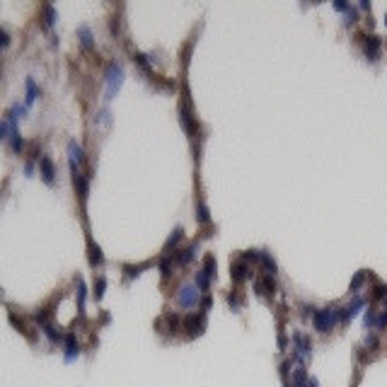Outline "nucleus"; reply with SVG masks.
<instances>
[{"instance_id": "obj_1", "label": "nucleus", "mask_w": 387, "mask_h": 387, "mask_svg": "<svg viewBox=\"0 0 387 387\" xmlns=\"http://www.w3.org/2000/svg\"><path fill=\"white\" fill-rule=\"evenodd\" d=\"M341 319V310L339 307H324V310H317L315 312V317H312V322H315V329L317 332H332L334 324Z\"/></svg>"}, {"instance_id": "obj_2", "label": "nucleus", "mask_w": 387, "mask_h": 387, "mask_svg": "<svg viewBox=\"0 0 387 387\" xmlns=\"http://www.w3.org/2000/svg\"><path fill=\"white\" fill-rule=\"evenodd\" d=\"M121 83H124V66L119 61H111L109 66H107V97L109 99L121 87Z\"/></svg>"}, {"instance_id": "obj_3", "label": "nucleus", "mask_w": 387, "mask_h": 387, "mask_svg": "<svg viewBox=\"0 0 387 387\" xmlns=\"http://www.w3.org/2000/svg\"><path fill=\"white\" fill-rule=\"evenodd\" d=\"M177 300H179L181 307H196V305L201 303V298H199V286L196 283H184L177 293Z\"/></svg>"}, {"instance_id": "obj_4", "label": "nucleus", "mask_w": 387, "mask_h": 387, "mask_svg": "<svg viewBox=\"0 0 387 387\" xmlns=\"http://www.w3.org/2000/svg\"><path fill=\"white\" fill-rule=\"evenodd\" d=\"M184 327H186V334L189 336H201L204 329H206V312H199V315H189L184 319Z\"/></svg>"}, {"instance_id": "obj_5", "label": "nucleus", "mask_w": 387, "mask_h": 387, "mask_svg": "<svg viewBox=\"0 0 387 387\" xmlns=\"http://www.w3.org/2000/svg\"><path fill=\"white\" fill-rule=\"evenodd\" d=\"M293 341H295V358H307L312 353V341L305 334L295 332L293 334Z\"/></svg>"}, {"instance_id": "obj_6", "label": "nucleus", "mask_w": 387, "mask_h": 387, "mask_svg": "<svg viewBox=\"0 0 387 387\" xmlns=\"http://www.w3.org/2000/svg\"><path fill=\"white\" fill-rule=\"evenodd\" d=\"M363 39H365L363 51H365V56H368V61H377V58H380V46H382L380 37L370 34V37H363Z\"/></svg>"}, {"instance_id": "obj_7", "label": "nucleus", "mask_w": 387, "mask_h": 387, "mask_svg": "<svg viewBox=\"0 0 387 387\" xmlns=\"http://www.w3.org/2000/svg\"><path fill=\"white\" fill-rule=\"evenodd\" d=\"M230 276H233V281H235V283H242L245 278L252 276V271H249L247 262H245V259H237V262L230 266Z\"/></svg>"}, {"instance_id": "obj_8", "label": "nucleus", "mask_w": 387, "mask_h": 387, "mask_svg": "<svg viewBox=\"0 0 387 387\" xmlns=\"http://www.w3.org/2000/svg\"><path fill=\"white\" fill-rule=\"evenodd\" d=\"M363 305H365V300H363V298H353V303H351V305L341 307V322H351Z\"/></svg>"}, {"instance_id": "obj_9", "label": "nucleus", "mask_w": 387, "mask_h": 387, "mask_svg": "<svg viewBox=\"0 0 387 387\" xmlns=\"http://www.w3.org/2000/svg\"><path fill=\"white\" fill-rule=\"evenodd\" d=\"M254 288H257V293H259V295H269V293H274V290H276V281H274V276H271V274H266L264 278H259V281L254 283Z\"/></svg>"}, {"instance_id": "obj_10", "label": "nucleus", "mask_w": 387, "mask_h": 387, "mask_svg": "<svg viewBox=\"0 0 387 387\" xmlns=\"http://www.w3.org/2000/svg\"><path fill=\"white\" fill-rule=\"evenodd\" d=\"M63 356H66V360H75L80 356V344L75 341L73 334H66V351H63Z\"/></svg>"}, {"instance_id": "obj_11", "label": "nucleus", "mask_w": 387, "mask_h": 387, "mask_svg": "<svg viewBox=\"0 0 387 387\" xmlns=\"http://www.w3.org/2000/svg\"><path fill=\"white\" fill-rule=\"evenodd\" d=\"M39 167H42V177H44V181H54V177H56V167H54V160L49 157V155H44L42 160H39Z\"/></svg>"}, {"instance_id": "obj_12", "label": "nucleus", "mask_w": 387, "mask_h": 387, "mask_svg": "<svg viewBox=\"0 0 387 387\" xmlns=\"http://www.w3.org/2000/svg\"><path fill=\"white\" fill-rule=\"evenodd\" d=\"M68 152H70V165H73V167H78V165H83V162H85V152H83V148H80L75 140H70V143H68Z\"/></svg>"}, {"instance_id": "obj_13", "label": "nucleus", "mask_w": 387, "mask_h": 387, "mask_svg": "<svg viewBox=\"0 0 387 387\" xmlns=\"http://www.w3.org/2000/svg\"><path fill=\"white\" fill-rule=\"evenodd\" d=\"M179 119H181V126L186 128V133H191V136H194L199 126H196V119L191 116V111H189V109H181V111H179Z\"/></svg>"}, {"instance_id": "obj_14", "label": "nucleus", "mask_w": 387, "mask_h": 387, "mask_svg": "<svg viewBox=\"0 0 387 387\" xmlns=\"http://www.w3.org/2000/svg\"><path fill=\"white\" fill-rule=\"evenodd\" d=\"M25 87H27V97H25V104H32L37 97L42 95V90L37 87V83H34V78H27L25 80Z\"/></svg>"}, {"instance_id": "obj_15", "label": "nucleus", "mask_w": 387, "mask_h": 387, "mask_svg": "<svg viewBox=\"0 0 387 387\" xmlns=\"http://www.w3.org/2000/svg\"><path fill=\"white\" fill-rule=\"evenodd\" d=\"M75 286H78V310H80V315L85 312V298H87V288H85V281L80 276L75 278Z\"/></svg>"}, {"instance_id": "obj_16", "label": "nucleus", "mask_w": 387, "mask_h": 387, "mask_svg": "<svg viewBox=\"0 0 387 387\" xmlns=\"http://www.w3.org/2000/svg\"><path fill=\"white\" fill-rule=\"evenodd\" d=\"M307 370H305L303 365L300 368H295V373H293V387H307Z\"/></svg>"}, {"instance_id": "obj_17", "label": "nucleus", "mask_w": 387, "mask_h": 387, "mask_svg": "<svg viewBox=\"0 0 387 387\" xmlns=\"http://www.w3.org/2000/svg\"><path fill=\"white\" fill-rule=\"evenodd\" d=\"M259 262L264 264V269H266L271 276L276 274V262H274V257H271L269 252H259Z\"/></svg>"}, {"instance_id": "obj_18", "label": "nucleus", "mask_w": 387, "mask_h": 387, "mask_svg": "<svg viewBox=\"0 0 387 387\" xmlns=\"http://www.w3.org/2000/svg\"><path fill=\"white\" fill-rule=\"evenodd\" d=\"M104 262V254H102V249H99V245H95L92 240H90V264L92 266H97V264Z\"/></svg>"}, {"instance_id": "obj_19", "label": "nucleus", "mask_w": 387, "mask_h": 387, "mask_svg": "<svg viewBox=\"0 0 387 387\" xmlns=\"http://www.w3.org/2000/svg\"><path fill=\"white\" fill-rule=\"evenodd\" d=\"M196 249H199V245H189L184 252H179V254H177V262H179V264H189L194 257H196Z\"/></svg>"}, {"instance_id": "obj_20", "label": "nucleus", "mask_w": 387, "mask_h": 387, "mask_svg": "<svg viewBox=\"0 0 387 387\" xmlns=\"http://www.w3.org/2000/svg\"><path fill=\"white\" fill-rule=\"evenodd\" d=\"M181 237H184V230H181V228H174V230H172V235L167 237V242H165V254H169L172 245H177Z\"/></svg>"}, {"instance_id": "obj_21", "label": "nucleus", "mask_w": 387, "mask_h": 387, "mask_svg": "<svg viewBox=\"0 0 387 387\" xmlns=\"http://www.w3.org/2000/svg\"><path fill=\"white\" fill-rule=\"evenodd\" d=\"M56 20H58V13H56L54 5H44V25H46V27H51Z\"/></svg>"}, {"instance_id": "obj_22", "label": "nucleus", "mask_w": 387, "mask_h": 387, "mask_svg": "<svg viewBox=\"0 0 387 387\" xmlns=\"http://www.w3.org/2000/svg\"><path fill=\"white\" fill-rule=\"evenodd\" d=\"M78 37H80V42H83L85 49H90V46H92V32H90V27H87V25L78 27Z\"/></svg>"}, {"instance_id": "obj_23", "label": "nucleus", "mask_w": 387, "mask_h": 387, "mask_svg": "<svg viewBox=\"0 0 387 387\" xmlns=\"http://www.w3.org/2000/svg\"><path fill=\"white\" fill-rule=\"evenodd\" d=\"M165 319H167V324H169V334H177V332H179V327H181L179 315H174V312H167Z\"/></svg>"}, {"instance_id": "obj_24", "label": "nucleus", "mask_w": 387, "mask_h": 387, "mask_svg": "<svg viewBox=\"0 0 387 387\" xmlns=\"http://www.w3.org/2000/svg\"><path fill=\"white\" fill-rule=\"evenodd\" d=\"M363 324H365L368 329H373L375 324H377V310H373V307H370V310L363 315Z\"/></svg>"}, {"instance_id": "obj_25", "label": "nucleus", "mask_w": 387, "mask_h": 387, "mask_svg": "<svg viewBox=\"0 0 387 387\" xmlns=\"http://www.w3.org/2000/svg\"><path fill=\"white\" fill-rule=\"evenodd\" d=\"M44 334H46L51 341H61V336H63V334H61V329H56L51 322H49V324H44Z\"/></svg>"}, {"instance_id": "obj_26", "label": "nucleus", "mask_w": 387, "mask_h": 387, "mask_svg": "<svg viewBox=\"0 0 387 387\" xmlns=\"http://www.w3.org/2000/svg\"><path fill=\"white\" fill-rule=\"evenodd\" d=\"M196 218H199V223H208L211 221V216H208V208L204 201H199L196 204Z\"/></svg>"}, {"instance_id": "obj_27", "label": "nucleus", "mask_w": 387, "mask_h": 387, "mask_svg": "<svg viewBox=\"0 0 387 387\" xmlns=\"http://www.w3.org/2000/svg\"><path fill=\"white\" fill-rule=\"evenodd\" d=\"M10 145H13L15 152H22V148H25V140H22V136H20V131H13V136H10Z\"/></svg>"}, {"instance_id": "obj_28", "label": "nucleus", "mask_w": 387, "mask_h": 387, "mask_svg": "<svg viewBox=\"0 0 387 387\" xmlns=\"http://www.w3.org/2000/svg\"><path fill=\"white\" fill-rule=\"evenodd\" d=\"M208 281H211V276H208L206 271L201 269V271L196 274V281H194V283L199 286V290H208Z\"/></svg>"}, {"instance_id": "obj_29", "label": "nucleus", "mask_w": 387, "mask_h": 387, "mask_svg": "<svg viewBox=\"0 0 387 387\" xmlns=\"http://www.w3.org/2000/svg\"><path fill=\"white\" fill-rule=\"evenodd\" d=\"M160 271H162V276H172V257L169 254L160 259Z\"/></svg>"}, {"instance_id": "obj_30", "label": "nucleus", "mask_w": 387, "mask_h": 387, "mask_svg": "<svg viewBox=\"0 0 387 387\" xmlns=\"http://www.w3.org/2000/svg\"><path fill=\"white\" fill-rule=\"evenodd\" d=\"M365 278H368V271H358V274H356V278H353V281H351V290H353V293H356V290H358L360 286H363V283H365Z\"/></svg>"}, {"instance_id": "obj_31", "label": "nucleus", "mask_w": 387, "mask_h": 387, "mask_svg": "<svg viewBox=\"0 0 387 387\" xmlns=\"http://www.w3.org/2000/svg\"><path fill=\"white\" fill-rule=\"evenodd\" d=\"M104 288H107V278L99 276V278L95 281V298H97V300H99V298L104 295Z\"/></svg>"}, {"instance_id": "obj_32", "label": "nucleus", "mask_w": 387, "mask_h": 387, "mask_svg": "<svg viewBox=\"0 0 387 387\" xmlns=\"http://www.w3.org/2000/svg\"><path fill=\"white\" fill-rule=\"evenodd\" d=\"M148 264H140V266H133V264H126L124 269H126V278H133V276H138L140 274V269H145Z\"/></svg>"}, {"instance_id": "obj_33", "label": "nucleus", "mask_w": 387, "mask_h": 387, "mask_svg": "<svg viewBox=\"0 0 387 387\" xmlns=\"http://www.w3.org/2000/svg\"><path fill=\"white\" fill-rule=\"evenodd\" d=\"M216 269H218V266H216V259H213L211 254H208V257H206V266H204V271H206L208 276H216Z\"/></svg>"}, {"instance_id": "obj_34", "label": "nucleus", "mask_w": 387, "mask_h": 387, "mask_svg": "<svg viewBox=\"0 0 387 387\" xmlns=\"http://www.w3.org/2000/svg\"><path fill=\"white\" fill-rule=\"evenodd\" d=\"M373 298L375 300H380V298H387V286L385 283H377L373 288Z\"/></svg>"}, {"instance_id": "obj_35", "label": "nucleus", "mask_w": 387, "mask_h": 387, "mask_svg": "<svg viewBox=\"0 0 387 387\" xmlns=\"http://www.w3.org/2000/svg\"><path fill=\"white\" fill-rule=\"evenodd\" d=\"M10 322H13V324H15V327H17V329H20L22 334H27V324H25L22 319H17V315H15V312H10Z\"/></svg>"}, {"instance_id": "obj_36", "label": "nucleus", "mask_w": 387, "mask_h": 387, "mask_svg": "<svg viewBox=\"0 0 387 387\" xmlns=\"http://www.w3.org/2000/svg\"><path fill=\"white\" fill-rule=\"evenodd\" d=\"M228 303H230L233 310H240V307H242V298H240V295H228Z\"/></svg>"}, {"instance_id": "obj_37", "label": "nucleus", "mask_w": 387, "mask_h": 387, "mask_svg": "<svg viewBox=\"0 0 387 387\" xmlns=\"http://www.w3.org/2000/svg\"><path fill=\"white\" fill-rule=\"evenodd\" d=\"M136 61H138V66L143 70H150V63H148V56L145 54H136Z\"/></svg>"}, {"instance_id": "obj_38", "label": "nucleus", "mask_w": 387, "mask_h": 387, "mask_svg": "<svg viewBox=\"0 0 387 387\" xmlns=\"http://www.w3.org/2000/svg\"><path fill=\"white\" fill-rule=\"evenodd\" d=\"M387 327V307L382 310V315L377 317V324H375V329H385Z\"/></svg>"}, {"instance_id": "obj_39", "label": "nucleus", "mask_w": 387, "mask_h": 387, "mask_svg": "<svg viewBox=\"0 0 387 387\" xmlns=\"http://www.w3.org/2000/svg\"><path fill=\"white\" fill-rule=\"evenodd\" d=\"M211 303H213V300H211V295H204V298H201V312H206L208 307H211Z\"/></svg>"}, {"instance_id": "obj_40", "label": "nucleus", "mask_w": 387, "mask_h": 387, "mask_svg": "<svg viewBox=\"0 0 387 387\" xmlns=\"http://www.w3.org/2000/svg\"><path fill=\"white\" fill-rule=\"evenodd\" d=\"M0 44H3V46L10 44V34H8V29H0Z\"/></svg>"}, {"instance_id": "obj_41", "label": "nucleus", "mask_w": 387, "mask_h": 387, "mask_svg": "<svg viewBox=\"0 0 387 387\" xmlns=\"http://www.w3.org/2000/svg\"><path fill=\"white\" fill-rule=\"evenodd\" d=\"M377 344H380V341H377V336H373V334H370V336H368V339H365V346H370V348H377Z\"/></svg>"}, {"instance_id": "obj_42", "label": "nucleus", "mask_w": 387, "mask_h": 387, "mask_svg": "<svg viewBox=\"0 0 387 387\" xmlns=\"http://www.w3.org/2000/svg\"><path fill=\"white\" fill-rule=\"evenodd\" d=\"M334 8H336V10H348L351 5H348V3H344V0H336V3H334Z\"/></svg>"}, {"instance_id": "obj_43", "label": "nucleus", "mask_w": 387, "mask_h": 387, "mask_svg": "<svg viewBox=\"0 0 387 387\" xmlns=\"http://www.w3.org/2000/svg\"><path fill=\"white\" fill-rule=\"evenodd\" d=\"M111 34H119V20L116 17L111 20Z\"/></svg>"}, {"instance_id": "obj_44", "label": "nucleus", "mask_w": 387, "mask_h": 387, "mask_svg": "<svg viewBox=\"0 0 387 387\" xmlns=\"http://www.w3.org/2000/svg\"><path fill=\"white\" fill-rule=\"evenodd\" d=\"M25 172H27V174H32V172H34V162H32V160L25 165Z\"/></svg>"}, {"instance_id": "obj_45", "label": "nucleus", "mask_w": 387, "mask_h": 387, "mask_svg": "<svg viewBox=\"0 0 387 387\" xmlns=\"http://www.w3.org/2000/svg\"><path fill=\"white\" fill-rule=\"evenodd\" d=\"M307 387H317V380H315V377H310V382H307Z\"/></svg>"}, {"instance_id": "obj_46", "label": "nucleus", "mask_w": 387, "mask_h": 387, "mask_svg": "<svg viewBox=\"0 0 387 387\" xmlns=\"http://www.w3.org/2000/svg\"><path fill=\"white\" fill-rule=\"evenodd\" d=\"M385 25H387V17H385Z\"/></svg>"}]
</instances>
